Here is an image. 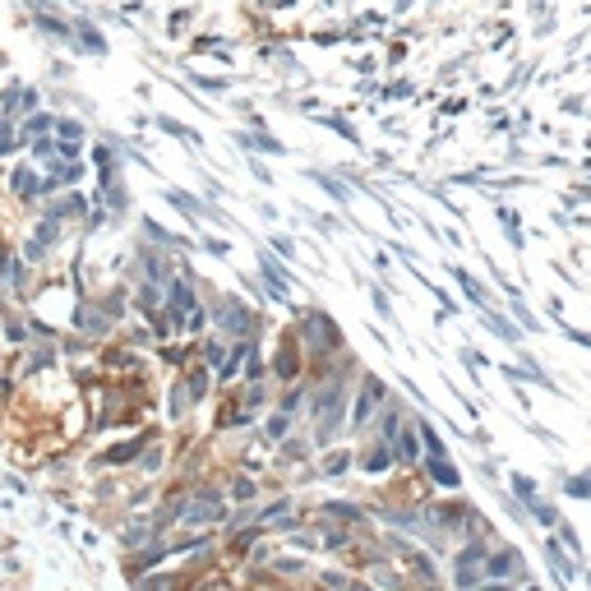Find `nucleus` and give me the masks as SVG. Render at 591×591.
I'll list each match as a JSON object with an SVG mask.
<instances>
[{"label": "nucleus", "instance_id": "1", "mask_svg": "<svg viewBox=\"0 0 591 591\" xmlns=\"http://www.w3.org/2000/svg\"><path fill=\"white\" fill-rule=\"evenodd\" d=\"M213 517H222V490H199V495H190L181 504V522H190V527L213 522Z\"/></svg>", "mask_w": 591, "mask_h": 591}, {"label": "nucleus", "instance_id": "2", "mask_svg": "<svg viewBox=\"0 0 591 591\" xmlns=\"http://www.w3.org/2000/svg\"><path fill=\"white\" fill-rule=\"evenodd\" d=\"M218 323H226L231 333H250V310L241 300H222L218 305Z\"/></svg>", "mask_w": 591, "mask_h": 591}, {"label": "nucleus", "instance_id": "3", "mask_svg": "<svg viewBox=\"0 0 591 591\" xmlns=\"http://www.w3.org/2000/svg\"><path fill=\"white\" fill-rule=\"evenodd\" d=\"M480 559H485V555H480V545H467V550H462V555H458V582L462 587H476V564H480Z\"/></svg>", "mask_w": 591, "mask_h": 591}, {"label": "nucleus", "instance_id": "4", "mask_svg": "<svg viewBox=\"0 0 591 591\" xmlns=\"http://www.w3.org/2000/svg\"><path fill=\"white\" fill-rule=\"evenodd\" d=\"M305 323H310V342L314 347H333V342H338V323H328L323 314H310Z\"/></svg>", "mask_w": 591, "mask_h": 591}, {"label": "nucleus", "instance_id": "5", "mask_svg": "<svg viewBox=\"0 0 591 591\" xmlns=\"http://www.w3.org/2000/svg\"><path fill=\"white\" fill-rule=\"evenodd\" d=\"M513 573H522V559L513 550H499V555L490 559V577H513Z\"/></svg>", "mask_w": 591, "mask_h": 591}, {"label": "nucleus", "instance_id": "6", "mask_svg": "<svg viewBox=\"0 0 591 591\" xmlns=\"http://www.w3.org/2000/svg\"><path fill=\"white\" fill-rule=\"evenodd\" d=\"M65 213H84V199H79V194H70V199H61V203H51V208H46V222H56V218H65Z\"/></svg>", "mask_w": 591, "mask_h": 591}, {"label": "nucleus", "instance_id": "7", "mask_svg": "<svg viewBox=\"0 0 591 591\" xmlns=\"http://www.w3.org/2000/svg\"><path fill=\"white\" fill-rule=\"evenodd\" d=\"M430 471L439 476V485H458V471H453L448 458H430Z\"/></svg>", "mask_w": 591, "mask_h": 591}, {"label": "nucleus", "instance_id": "8", "mask_svg": "<svg viewBox=\"0 0 591 591\" xmlns=\"http://www.w3.org/2000/svg\"><path fill=\"white\" fill-rule=\"evenodd\" d=\"M171 305H176V314L194 310V296H190V287H185V282H176V287H171Z\"/></svg>", "mask_w": 591, "mask_h": 591}, {"label": "nucleus", "instance_id": "9", "mask_svg": "<svg viewBox=\"0 0 591 591\" xmlns=\"http://www.w3.org/2000/svg\"><path fill=\"white\" fill-rule=\"evenodd\" d=\"M56 134H61L65 143H79V139H84V130H79V121H56Z\"/></svg>", "mask_w": 591, "mask_h": 591}, {"label": "nucleus", "instance_id": "10", "mask_svg": "<svg viewBox=\"0 0 591 591\" xmlns=\"http://www.w3.org/2000/svg\"><path fill=\"white\" fill-rule=\"evenodd\" d=\"M458 282H462V287H467V296H471V300H476V305H485V291L476 287V278H471V273H458Z\"/></svg>", "mask_w": 591, "mask_h": 591}, {"label": "nucleus", "instance_id": "11", "mask_svg": "<svg viewBox=\"0 0 591 591\" xmlns=\"http://www.w3.org/2000/svg\"><path fill=\"white\" fill-rule=\"evenodd\" d=\"M14 185H19V194H33V190H37V185H33V171H28V166H24V171H14Z\"/></svg>", "mask_w": 591, "mask_h": 591}, {"label": "nucleus", "instance_id": "12", "mask_svg": "<svg viewBox=\"0 0 591 591\" xmlns=\"http://www.w3.org/2000/svg\"><path fill=\"white\" fill-rule=\"evenodd\" d=\"M398 453H402V458H416V439H411V430H402V439H398Z\"/></svg>", "mask_w": 591, "mask_h": 591}, {"label": "nucleus", "instance_id": "13", "mask_svg": "<svg viewBox=\"0 0 591 591\" xmlns=\"http://www.w3.org/2000/svg\"><path fill=\"white\" fill-rule=\"evenodd\" d=\"M203 388H208V379H203V374H199V370H194V374H190V398H194V402H199V398H203Z\"/></svg>", "mask_w": 591, "mask_h": 591}, {"label": "nucleus", "instance_id": "14", "mask_svg": "<svg viewBox=\"0 0 591 591\" xmlns=\"http://www.w3.org/2000/svg\"><path fill=\"white\" fill-rule=\"evenodd\" d=\"M9 148H14V130H9V125H0V153H9Z\"/></svg>", "mask_w": 591, "mask_h": 591}, {"label": "nucleus", "instance_id": "15", "mask_svg": "<svg viewBox=\"0 0 591 591\" xmlns=\"http://www.w3.org/2000/svg\"><path fill=\"white\" fill-rule=\"evenodd\" d=\"M143 591H166V582H148V587H143Z\"/></svg>", "mask_w": 591, "mask_h": 591}, {"label": "nucleus", "instance_id": "16", "mask_svg": "<svg viewBox=\"0 0 591 591\" xmlns=\"http://www.w3.org/2000/svg\"><path fill=\"white\" fill-rule=\"evenodd\" d=\"M490 591H508V587H490Z\"/></svg>", "mask_w": 591, "mask_h": 591}]
</instances>
